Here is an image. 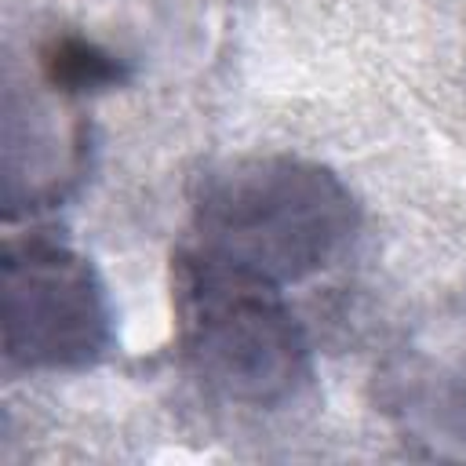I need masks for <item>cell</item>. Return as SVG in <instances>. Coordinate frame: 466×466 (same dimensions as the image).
Instances as JSON below:
<instances>
[{"mask_svg":"<svg viewBox=\"0 0 466 466\" xmlns=\"http://www.w3.org/2000/svg\"><path fill=\"white\" fill-rule=\"evenodd\" d=\"M357 233L360 204L331 167L244 153L197 175L178 248L288 291L335 266Z\"/></svg>","mask_w":466,"mask_h":466,"instance_id":"6da1fadb","label":"cell"},{"mask_svg":"<svg viewBox=\"0 0 466 466\" xmlns=\"http://www.w3.org/2000/svg\"><path fill=\"white\" fill-rule=\"evenodd\" d=\"M379 404L404 444L466 459V313L411 328L379 368Z\"/></svg>","mask_w":466,"mask_h":466,"instance_id":"277c9868","label":"cell"},{"mask_svg":"<svg viewBox=\"0 0 466 466\" xmlns=\"http://www.w3.org/2000/svg\"><path fill=\"white\" fill-rule=\"evenodd\" d=\"M171 313L186 371L222 404L277 411L313 379V346L284 288L175 248Z\"/></svg>","mask_w":466,"mask_h":466,"instance_id":"7a4b0ae2","label":"cell"},{"mask_svg":"<svg viewBox=\"0 0 466 466\" xmlns=\"http://www.w3.org/2000/svg\"><path fill=\"white\" fill-rule=\"evenodd\" d=\"M0 328L7 368L33 375L98 368L116 342L106 280L87 255L47 233L4 240Z\"/></svg>","mask_w":466,"mask_h":466,"instance_id":"3957f363","label":"cell"},{"mask_svg":"<svg viewBox=\"0 0 466 466\" xmlns=\"http://www.w3.org/2000/svg\"><path fill=\"white\" fill-rule=\"evenodd\" d=\"M33 62H36V80L73 102L84 95H98V91H113V87L127 84V66L120 55H113L98 40L69 33V29L47 33L36 44Z\"/></svg>","mask_w":466,"mask_h":466,"instance_id":"5b68a950","label":"cell"}]
</instances>
